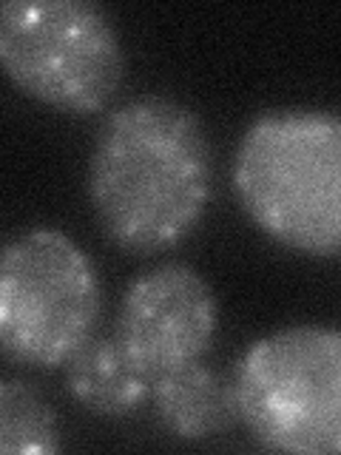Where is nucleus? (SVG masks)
Listing matches in <instances>:
<instances>
[{
  "label": "nucleus",
  "instance_id": "1",
  "mask_svg": "<svg viewBox=\"0 0 341 455\" xmlns=\"http://www.w3.org/2000/svg\"><path fill=\"white\" fill-rule=\"evenodd\" d=\"M85 185L111 245L134 256L174 248L202 222L217 188L208 128L179 100H128L99 125Z\"/></svg>",
  "mask_w": 341,
  "mask_h": 455
},
{
  "label": "nucleus",
  "instance_id": "2",
  "mask_svg": "<svg viewBox=\"0 0 341 455\" xmlns=\"http://www.w3.org/2000/svg\"><path fill=\"white\" fill-rule=\"evenodd\" d=\"M242 208L282 248L336 259L341 251V120L324 108L259 114L234 154Z\"/></svg>",
  "mask_w": 341,
  "mask_h": 455
},
{
  "label": "nucleus",
  "instance_id": "3",
  "mask_svg": "<svg viewBox=\"0 0 341 455\" xmlns=\"http://www.w3.org/2000/svg\"><path fill=\"white\" fill-rule=\"evenodd\" d=\"M236 419L270 452L341 450V333L324 324L282 327L242 353L234 370Z\"/></svg>",
  "mask_w": 341,
  "mask_h": 455
},
{
  "label": "nucleus",
  "instance_id": "4",
  "mask_svg": "<svg viewBox=\"0 0 341 455\" xmlns=\"http://www.w3.org/2000/svg\"><path fill=\"white\" fill-rule=\"evenodd\" d=\"M0 71L37 103L89 117L125 80V49L111 14L89 0L0 4Z\"/></svg>",
  "mask_w": 341,
  "mask_h": 455
},
{
  "label": "nucleus",
  "instance_id": "5",
  "mask_svg": "<svg viewBox=\"0 0 341 455\" xmlns=\"http://www.w3.org/2000/svg\"><path fill=\"white\" fill-rule=\"evenodd\" d=\"M103 282L68 234L35 228L0 248V355L14 364L63 367L97 331Z\"/></svg>",
  "mask_w": 341,
  "mask_h": 455
},
{
  "label": "nucleus",
  "instance_id": "6",
  "mask_svg": "<svg viewBox=\"0 0 341 455\" xmlns=\"http://www.w3.org/2000/svg\"><path fill=\"white\" fill-rule=\"evenodd\" d=\"M219 327V302L194 265L165 262L123 293L117 341L151 379L202 362Z\"/></svg>",
  "mask_w": 341,
  "mask_h": 455
},
{
  "label": "nucleus",
  "instance_id": "7",
  "mask_svg": "<svg viewBox=\"0 0 341 455\" xmlns=\"http://www.w3.org/2000/svg\"><path fill=\"white\" fill-rule=\"evenodd\" d=\"M63 367L68 395L91 416L125 419L151 398L154 379L128 359L117 336H91Z\"/></svg>",
  "mask_w": 341,
  "mask_h": 455
},
{
  "label": "nucleus",
  "instance_id": "8",
  "mask_svg": "<svg viewBox=\"0 0 341 455\" xmlns=\"http://www.w3.org/2000/svg\"><path fill=\"white\" fill-rule=\"evenodd\" d=\"M148 402L160 424L179 441H205L239 421L231 381L202 362L156 376Z\"/></svg>",
  "mask_w": 341,
  "mask_h": 455
},
{
  "label": "nucleus",
  "instance_id": "9",
  "mask_svg": "<svg viewBox=\"0 0 341 455\" xmlns=\"http://www.w3.org/2000/svg\"><path fill=\"white\" fill-rule=\"evenodd\" d=\"M63 450L52 402L23 379H0V455H54Z\"/></svg>",
  "mask_w": 341,
  "mask_h": 455
}]
</instances>
